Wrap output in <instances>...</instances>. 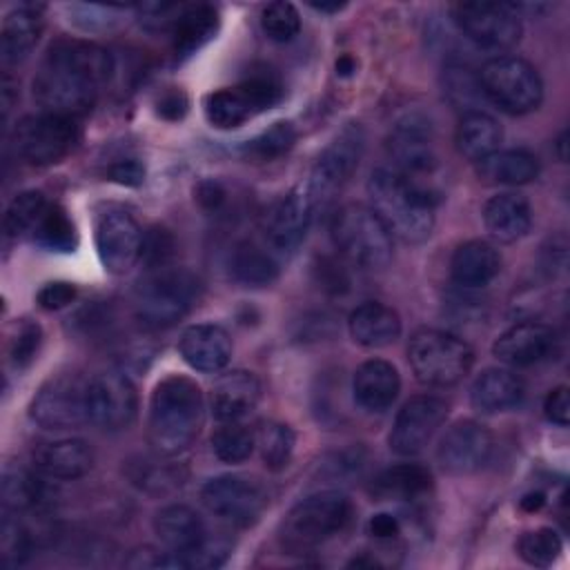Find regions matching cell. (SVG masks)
<instances>
[{"label":"cell","instance_id":"6da1fadb","mask_svg":"<svg viewBox=\"0 0 570 570\" xmlns=\"http://www.w3.org/2000/svg\"><path fill=\"white\" fill-rule=\"evenodd\" d=\"M111 71L114 62L105 47L80 38H58L33 76V98L42 111L76 118L94 107Z\"/></svg>","mask_w":570,"mask_h":570},{"label":"cell","instance_id":"7a4b0ae2","mask_svg":"<svg viewBox=\"0 0 570 570\" xmlns=\"http://www.w3.org/2000/svg\"><path fill=\"white\" fill-rule=\"evenodd\" d=\"M205 416L203 392L189 376L169 374L151 392L147 436L163 456L185 452L200 432Z\"/></svg>","mask_w":570,"mask_h":570},{"label":"cell","instance_id":"3957f363","mask_svg":"<svg viewBox=\"0 0 570 570\" xmlns=\"http://www.w3.org/2000/svg\"><path fill=\"white\" fill-rule=\"evenodd\" d=\"M370 209L392 238L416 245L430 238L434 227V198L396 169H376L367 180Z\"/></svg>","mask_w":570,"mask_h":570},{"label":"cell","instance_id":"277c9868","mask_svg":"<svg viewBox=\"0 0 570 570\" xmlns=\"http://www.w3.org/2000/svg\"><path fill=\"white\" fill-rule=\"evenodd\" d=\"M352 519V501L338 490H321L301 499L283 519L281 546L292 554H303L341 532Z\"/></svg>","mask_w":570,"mask_h":570},{"label":"cell","instance_id":"5b68a950","mask_svg":"<svg viewBox=\"0 0 570 570\" xmlns=\"http://www.w3.org/2000/svg\"><path fill=\"white\" fill-rule=\"evenodd\" d=\"M407 361L423 385L450 387L468 376L474 365L472 347L443 330H419L407 343Z\"/></svg>","mask_w":570,"mask_h":570},{"label":"cell","instance_id":"8992f818","mask_svg":"<svg viewBox=\"0 0 570 570\" xmlns=\"http://www.w3.org/2000/svg\"><path fill=\"white\" fill-rule=\"evenodd\" d=\"M336 249L361 269H383L392 261V234L365 205H345L332 218Z\"/></svg>","mask_w":570,"mask_h":570},{"label":"cell","instance_id":"52a82bcc","mask_svg":"<svg viewBox=\"0 0 570 570\" xmlns=\"http://www.w3.org/2000/svg\"><path fill=\"white\" fill-rule=\"evenodd\" d=\"M479 85L492 105L512 116L534 111L543 98L539 71L517 56H497L488 60L479 71Z\"/></svg>","mask_w":570,"mask_h":570},{"label":"cell","instance_id":"ba28073f","mask_svg":"<svg viewBox=\"0 0 570 570\" xmlns=\"http://www.w3.org/2000/svg\"><path fill=\"white\" fill-rule=\"evenodd\" d=\"M196 298V278L185 269H151V274L140 281L134 296V309L142 325L147 327H169L178 323L191 307Z\"/></svg>","mask_w":570,"mask_h":570},{"label":"cell","instance_id":"9c48e42d","mask_svg":"<svg viewBox=\"0 0 570 570\" xmlns=\"http://www.w3.org/2000/svg\"><path fill=\"white\" fill-rule=\"evenodd\" d=\"M283 98V85L269 69L249 73L236 87L212 91L205 98V118L218 129H234Z\"/></svg>","mask_w":570,"mask_h":570},{"label":"cell","instance_id":"30bf717a","mask_svg":"<svg viewBox=\"0 0 570 570\" xmlns=\"http://www.w3.org/2000/svg\"><path fill=\"white\" fill-rule=\"evenodd\" d=\"M365 136L358 125H347L318 156L309 183L307 194L314 205V209L325 207L334 200V196L347 185L352 174L358 167V160L363 156Z\"/></svg>","mask_w":570,"mask_h":570},{"label":"cell","instance_id":"8fae6325","mask_svg":"<svg viewBox=\"0 0 570 570\" xmlns=\"http://www.w3.org/2000/svg\"><path fill=\"white\" fill-rule=\"evenodd\" d=\"M456 27L481 49L505 51L521 38V16L517 4L472 0L454 4Z\"/></svg>","mask_w":570,"mask_h":570},{"label":"cell","instance_id":"7c38bea8","mask_svg":"<svg viewBox=\"0 0 570 570\" xmlns=\"http://www.w3.org/2000/svg\"><path fill=\"white\" fill-rule=\"evenodd\" d=\"M78 140L73 118L60 114H29L13 129L18 154L31 165H53L62 160Z\"/></svg>","mask_w":570,"mask_h":570},{"label":"cell","instance_id":"4fadbf2b","mask_svg":"<svg viewBox=\"0 0 570 570\" xmlns=\"http://www.w3.org/2000/svg\"><path fill=\"white\" fill-rule=\"evenodd\" d=\"M87 385L89 379L78 374L49 379L31 401V419L45 430H69L89 423Z\"/></svg>","mask_w":570,"mask_h":570},{"label":"cell","instance_id":"5bb4252c","mask_svg":"<svg viewBox=\"0 0 570 570\" xmlns=\"http://www.w3.org/2000/svg\"><path fill=\"white\" fill-rule=\"evenodd\" d=\"M200 499L214 517L238 528L256 523L267 508L265 488L256 479L243 474H220L209 479L200 490Z\"/></svg>","mask_w":570,"mask_h":570},{"label":"cell","instance_id":"9a60e30c","mask_svg":"<svg viewBox=\"0 0 570 570\" xmlns=\"http://www.w3.org/2000/svg\"><path fill=\"white\" fill-rule=\"evenodd\" d=\"M138 399L131 381L118 372H102L89 379L87 412L89 423L100 430L118 432L134 423Z\"/></svg>","mask_w":570,"mask_h":570},{"label":"cell","instance_id":"2e32d148","mask_svg":"<svg viewBox=\"0 0 570 570\" xmlns=\"http://www.w3.org/2000/svg\"><path fill=\"white\" fill-rule=\"evenodd\" d=\"M448 416V403L432 394H419L403 403L394 425L390 430L387 443L392 452L401 456L419 454L436 434Z\"/></svg>","mask_w":570,"mask_h":570},{"label":"cell","instance_id":"e0dca14e","mask_svg":"<svg viewBox=\"0 0 570 570\" xmlns=\"http://www.w3.org/2000/svg\"><path fill=\"white\" fill-rule=\"evenodd\" d=\"M494 436L479 421H456L445 430L436 448V461L443 472L463 476L479 472L492 456Z\"/></svg>","mask_w":570,"mask_h":570},{"label":"cell","instance_id":"ac0fdd59","mask_svg":"<svg viewBox=\"0 0 570 570\" xmlns=\"http://www.w3.org/2000/svg\"><path fill=\"white\" fill-rule=\"evenodd\" d=\"M142 232L136 218L125 209H107L96 223V249L102 267L111 274H125L140 261Z\"/></svg>","mask_w":570,"mask_h":570},{"label":"cell","instance_id":"d6986e66","mask_svg":"<svg viewBox=\"0 0 570 570\" xmlns=\"http://www.w3.org/2000/svg\"><path fill=\"white\" fill-rule=\"evenodd\" d=\"M387 154L394 160L396 171L407 178L432 171L436 165V149L430 122L416 114L399 120L387 136Z\"/></svg>","mask_w":570,"mask_h":570},{"label":"cell","instance_id":"ffe728a7","mask_svg":"<svg viewBox=\"0 0 570 570\" xmlns=\"http://www.w3.org/2000/svg\"><path fill=\"white\" fill-rule=\"evenodd\" d=\"M552 327L534 321L517 323L508 327L492 345L494 356L512 367H528L548 358L554 350Z\"/></svg>","mask_w":570,"mask_h":570},{"label":"cell","instance_id":"44dd1931","mask_svg":"<svg viewBox=\"0 0 570 570\" xmlns=\"http://www.w3.org/2000/svg\"><path fill=\"white\" fill-rule=\"evenodd\" d=\"M314 205L309 200L307 189H292L285 196H281L265 216V234L269 243L278 249H294L312 220Z\"/></svg>","mask_w":570,"mask_h":570},{"label":"cell","instance_id":"7402d4cb","mask_svg":"<svg viewBox=\"0 0 570 570\" xmlns=\"http://www.w3.org/2000/svg\"><path fill=\"white\" fill-rule=\"evenodd\" d=\"M180 356L185 363L198 372H220L232 358L229 334L214 323L189 325L178 341Z\"/></svg>","mask_w":570,"mask_h":570},{"label":"cell","instance_id":"603a6c76","mask_svg":"<svg viewBox=\"0 0 570 570\" xmlns=\"http://www.w3.org/2000/svg\"><path fill=\"white\" fill-rule=\"evenodd\" d=\"M401 379L392 363L383 358H370L361 363L352 379L354 401L365 412H385L399 396Z\"/></svg>","mask_w":570,"mask_h":570},{"label":"cell","instance_id":"cb8c5ba5","mask_svg":"<svg viewBox=\"0 0 570 570\" xmlns=\"http://www.w3.org/2000/svg\"><path fill=\"white\" fill-rule=\"evenodd\" d=\"M261 399V381L247 370H232L223 374L212 392V412L220 423L240 421Z\"/></svg>","mask_w":570,"mask_h":570},{"label":"cell","instance_id":"d4e9b609","mask_svg":"<svg viewBox=\"0 0 570 570\" xmlns=\"http://www.w3.org/2000/svg\"><path fill=\"white\" fill-rule=\"evenodd\" d=\"M154 530L160 543L176 554H187L207 539L205 523L198 512L183 503H171L158 510L154 517Z\"/></svg>","mask_w":570,"mask_h":570},{"label":"cell","instance_id":"484cf974","mask_svg":"<svg viewBox=\"0 0 570 570\" xmlns=\"http://www.w3.org/2000/svg\"><path fill=\"white\" fill-rule=\"evenodd\" d=\"M94 456L82 439H60L36 448L33 465L49 479H78L91 470Z\"/></svg>","mask_w":570,"mask_h":570},{"label":"cell","instance_id":"4316f807","mask_svg":"<svg viewBox=\"0 0 570 570\" xmlns=\"http://www.w3.org/2000/svg\"><path fill=\"white\" fill-rule=\"evenodd\" d=\"M501 269V256L488 240H465L450 258V276L459 287L476 289L488 285Z\"/></svg>","mask_w":570,"mask_h":570},{"label":"cell","instance_id":"83f0119b","mask_svg":"<svg viewBox=\"0 0 570 570\" xmlns=\"http://www.w3.org/2000/svg\"><path fill=\"white\" fill-rule=\"evenodd\" d=\"M483 225L499 243H514L530 232L532 209L519 194L503 191L483 205Z\"/></svg>","mask_w":570,"mask_h":570},{"label":"cell","instance_id":"f1b7e54d","mask_svg":"<svg viewBox=\"0 0 570 570\" xmlns=\"http://www.w3.org/2000/svg\"><path fill=\"white\" fill-rule=\"evenodd\" d=\"M350 336L363 347H385L401 334L399 314L379 301H365L347 318Z\"/></svg>","mask_w":570,"mask_h":570},{"label":"cell","instance_id":"f546056e","mask_svg":"<svg viewBox=\"0 0 570 570\" xmlns=\"http://www.w3.org/2000/svg\"><path fill=\"white\" fill-rule=\"evenodd\" d=\"M523 399V383L517 374L501 370V367H488L483 370L472 387H470V403L481 414H499L505 410H512Z\"/></svg>","mask_w":570,"mask_h":570},{"label":"cell","instance_id":"4dcf8cb0","mask_svg":"<svg viewBox=\"0 0 570 570\" xmlns=\"http://www.w3.org/2000/svg\"><path fill=\"white\" fill-rule=\"evenodd\" d=\"M40 9L42 7L36 4H20L4 16L0 31V51L4 65H18L33 51L42 33Z\"/></svg>","mask_w":570,"mask_h":570},{"label":"cell","instance_id":"1f68e13d","mask_svg":"<svg viewBox=\"0 0 570 570\" xmlns=\"http://www.w3.org/2000/svg\"><path fill=\"white\" fill-rule=\"evenodd\" d=\"M171 29L176 58H187L207 45L218 29V11L212 4H183Z\"/></svg>","mask_w":570,"mask_h":570},{"label":"cell","instance_id":"d6a6232c","mask_svg":"<svg viewBox=\"0 0 570 570\" xmlns=\"http://www.w3.org/2000/svg\"><path fill=\"white\" fill-rule=\"evenodd\" d=\"M476 174L488 185H525L537 178L539 160L528 149H497L476 163Z\"/></svg>","mask_w":570,"mask_h":570},{"label":"cell","instance_id":"836d02e7","mask_svg":"<svg viewBox=\"0 0 570 570\" xmlns=\"http://www.w3.org/2000/svg\"><path fill=\"white\" fill-rule=\"evenodd\" d=\"M501 136V125L490 114L472 109L461 116L454 131V142L463 158L479 163L499 149Z\"/></svg>","mask_w":570,"mask_h":570},{"label":"cell","instance_id":"e575fe53","mask_svg":"<svg viewBox=\"0 0 570 570\" xmlns=\"http://www.w3.org/2000/svg\"><path fill=\"white\" fill-rule=\"evenodd\" d=\"M432 488V474L419 463H399L379 472L372 481L376 499H416Z\"/></svg>","mask_w":570,"mask_h":570},{"label":"cell","instance_id":"d590c367","mask_svg":"<svg viewBox=\"0 0 570 570\" xmlns=\"http://www.w3.org/2000/svg\"><path fill=\"white\" fill-rule=\"evenodd\" d=\"M227 265L232 278L247 287H265L278 276V263L272 258V254L247 240L232 249Z\"/></svg>","mask_w":570,"mask_h":570},{"label":"cell","instance_id":"8d00e7d4","mask_svg":"<svg viewBox=\"0 0 570 570\" xmlns=\"http://www.w3.org/2000/svg\"><path fill=\"white\" fill-rule=\"evenodd\" d=\"M40 474V472H38ZM31 470L7 465L2 472V505L11 512L33 510L45 501V483Z\"/></svg>","mask_w":570,"mask_h":570},{"label":"cell","instance_id":"74e56055","mask_svg":"<svg viewBox=\"0 0 570 570\" xmlns=\"http://www.w3.org/2000/svg\"><path fill=\"white\" fill-rule=\"evenodd\" d=\"M31 238L49 249V252H73L76 245H78V234H76V227H73V220L69 218V214L56 205V203H49L45 214L40 216Z\"/></svg>","mask_w":570,"mask_h":570},{"label":"cell","instance_id":"f35d334b","mask_svg":"<svg viewBox=\"0 0 570 570\" xmlns=\"http://www.w3.org/2000/svg\"><path fill=\"white\" fill-rule=\"evenodd\" d=\"M261 459L267 470H283L294 452V432L281 421H261L254 432Z\"/></svg>","mask_w":570,"mask_h":570},{"label":"cell","instance_id":"ab89813d","mask_svg":"<svg viewBox=\"0 0 570 570\" xmlns=\"http://www.w3.org/2000/svg\"><path fill=\"white\" fill-rule=\"evenodd\" d=\"M49 200L42 191L38 189H27L20 191L7 207L4 214V232L9 238H22L31 236L40 216L45 214Z\"/></svg>","mask_w":570,"mask_h":570},{"label":"cell","instance_id":"60d3db41","mask_svg":"<svg viewBox=\"0 0 570 570\" xmlns=\"http://www.w3.org/2000/svg\"><path fill=\"white\" fill-rule=\"evenodd\" d=\"M296 142V129L287 120H278L243 145V156L254 163H269L285 156Z\"/></svg>","mask_w":570,"mask_h":570},{"label":"cell","instance_id":"b9f144b4","mask_svg":"<svg viewBox=\"0 0 570 570\" xmlns=\"http://www.w3.org/2000/svg\"><path fill=\"white\" fill-rule=\"evenodd\" d=\"M254 445V432L238 421H227L212 434V450L225 463H243L249 459Z\"/></svg>","mask_w":570,"mask_h":570},{"label":"cell","instance_id":"7bdbcfd3","mask_svg":"<svg viewBox=\"0 0 570 570\" xmlns=\"http://www.w3.org/2000/svg\"><path fill=\"white\" fill-rule=\"evenodd\" d=\"M519 557L537 568H548L561 552V539L552 528L528 530L517 541Z\"/></svg>","mask_w":570,"mask_h":570},{"label":"cell","instance_id":"ee69618b","mask_svg":"<svg viewBox=\"0 0 570 570\" xmlns=\"http://www.w3.org/2000/svg\"><path fill=\"white\" fill-rule=\"evenodd\" d=\"M261 27L274 42H289L301 31V16L292 2H269L261 13Z\"/></svg>","mask_w":570,"mask_h":570},{"label":"cell","instance_id":"f6af8a7d","mask_svg":"<svg viewBox=\"0 0 570 570\" xmlns=\"http://www.w3.org/2000/svg\"><path fill=\"white\" fill-rule=\"evenodd\" d=\"M40 327L31 321H18L7 341V356L13 367H27L40 347Z\"/></svg>","mask_w":570,"mask_h":570},{"label":"cell","instance_id":"bcb514c9","mask_svg":"<svg viewBox=\"0 0 570 570\" xmlns=\"http://www.w3.org/2000/svg\"><path fill=\"white\" fill-rule=\"evenodd\" d=\"M176 252V240L171 232L165 227H151L142 234V245H140V261L149 269H160L167 267L171 256Z\"/></svg>","mask_w":570,"mask_h":570},{"label":"cell","instance_id":"7dc6e473","mask_svg":"<svg viewBox=\"0 0 570 570\" xmlns=\"http://www.w3.org/2000/svg\"><path fill=\"white\" fill-rule=\"evenodd\" d=\"M314 278L327 294H345L350 289V274L343 263L334 256H318L314 263Z\"/></svg>","mask_w":570,"mask_h":570},{"label":"cell","instance_id":"c3c4849f","mask_svg":"<svg viewBox=\"0 0 570 570\" xmlns=\"http://www.w3.org/2000/svg\"><path fill=\"white\" fill-rule=\"evenodd\" d=\"M445 87H448L445 91L450 94L452 102L463 105V107H474L472 102L483 94L481 85H479V76L474 78L470 73V69H465V67H450Z\"/></svg>","mask_w":570,"mask_h":570},{"label":"cell","instance_id":"681fc988","mask_svg":"<svg viewBox=\"0 0 570 570\" xmlns=\"http://www.w3.org/2000/svg\"><path fill=\"white\" fill-rule=\"evenodd\" d=\"M76 298V285L67 283V281H53L47 283L45 287H40V292L36 294V301L42 309H62L67 307L71 301Z\"/></svg>","mask_w":570,"mask_h":570},{"label":"cell","instance_id":"f907efd6","mask_svg":"<svg viewBox=\"0 0 570 570\" xmlns=\"http://www.w3.org/2000/svg\"><path fill=\"white\" fill-rule=\"evenodd\" d=\"M543 412H546V419L566 428L568 421H570V399H568V387L566 385H559L554 390L548 392L546 401H543Z\"/></svg>","mask_w":570,"mask_h":570},{"label":"cell","instance_id":"816d5d0a","mask_svg":"<svg viewBox=\"0 0 570 570\" xmlns=\"http://www.w3.org/2000/svg\"><path fill=\"white\" fill-rule=\"evenodd\" d=\"M131 479L134 483H140V488L145 490H151V485H156V490L160 492L167 490L165 485H176V481H180L171 474L169 468H160V465H142L140 474H131Z\"/></svg>","mask_w":570,"mask_h":570},{"label":"cell","instance_id":"f5cc1de1","mask_svg":"<svg viewBox=\"0 0 570 570\" xmlns=\"http://www.w3.org/2000/svg\"><path fill=\"white\" fill-rule=\"evenodd\" d=\"M187 111V98L180 89H169L158 98V114L167 120H178Z\"/></svg>","mask_w":570,"mask_h":570},{"label":"cell","instance_id":"db71d44e","mask_svg":"<svg viewBox=\"0 0 570 570\" xmlns=\"http://www.w3.org/2000/svg\"><path fill=\"white\" fill-rule=\"evenodd\" d=\"M109 176L116 183H122V185H138L142 180V176H145V169H142V165L138 160L127 158V160H118L116 165H111Z\"/></svg>","mask_w":570,"mask_h":570},{"label":"cell","instance_id":"11a10c76","mask_svg":"<svg viewBox=\"0 0 570 570\" xmlns=\"http://www.w3.org/2000/svg\"><path fill=\"white\" fill-rule=\"evenodd\" d=\"M367 530H370V534L376 537V539H394V537L399 534V530H401V523H399V519H396L394 514L379 512V514H374V517L370 519Z\"/></svg>","mask_w":570,"mask_h":570},{"label":"cell","instance_id":"9f6ffc18","mask_svg":"<svg viewBox=\"0 0 570 570\" xmlns=\"http://www.w3.org/2000/svg\"><path fill=\"white\" fill-rule=\"evenodd\" d=\"M196 200L205 209H218L223 205V200H225V189L216 180H205L196 189Z\"/></svg>","mask_w":570,"mask_h":570},{"label":"cell","instance_id":"6f0895ef","mask_svg":"<svg viewBox=\"0 0 570 570\" xmlns=\"http://www.w3.org/2000/svg\"><path fill=\"white\" fill-rule=\"evenodd\" d=\"M543 503H546V497H543L541 492H532V494H525V497L521 499V508H523L525 512H537Z\"/></svg>","mask_w":570,"mask_h":570},{"label":"cell","instance_id":"680465c9","mask_svg":"<svg viewBox=\"0 0 570 570\" xmlns=\"http://www.w3.org/2000/svg\"><path fill=\"white\" fill-rule=\"evenodd\" d=\"M356 71V60L347 53H343L338 60H336V73L338 76H352Z\"/></svg>","mask_w":570,"mask_h":570},{"label":"cell","instance_id":"91938a15","mask_svg":"<svg viewBox=\"0 0 570 570\" xmlns=\"http://www.w3.org/2000/svg\"><path fill=\"white\" fill-rule=\"evenodd\" d=\"M312 7L316 9V11H325V13H334V11H341L345 4L343 2H334V4H325V2H312Z\"/></svg>","mask_w":570,"mask_h":570}]
</instances>
